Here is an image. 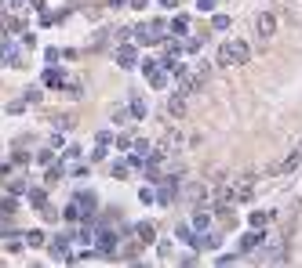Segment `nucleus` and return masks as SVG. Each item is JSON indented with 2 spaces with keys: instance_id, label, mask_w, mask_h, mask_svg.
Instances as JSON below:
<instances>
[{
  "instance_id": "nucleus-12",
  "label": "nucleus",
  "mask_w": 302,
  "mask_h": 268,
  "mask_svg": "<svg viewBox=\"0 0 302 268\" xmlns=\"http://www.w3.org/2000/svg\"><path fill=\"white\" fill-rule=\"evenodd\" d=\"M113 246H117V235L113 232H102L98 235V250H102V254H113Z\"/></svg>"
},
{
  "instance_id": "nucleus-18",
  "label": "nucleus",
  "mask_w": 302,
  "mask_h": 268,
  "mask_svg": "<svg viewBox=\"0 0 302 268\" xmlns=\"http://www.w3.org/2000/svg\"><path fill=\"white\" fill-rule=\"evenodd\" d=\"M186 196H189V199H204V185H189Z\"/></svg>"
},
{
  "instance_id": "nucleus-21",
  "label": "nucleus",
  "mask_w": 302,
  "mask_h": 268,
  "mask_svg": "<svg viewBox=\"0 0 302 268\" xmlns=\"http://www.w3.org/2000/svg\"><path fill=\"white\" fill-rule=\"evenodd\" d=\"M211 26H215V29H226V26H230V19H226V15H215V19H211Z\"/></svg>"
},
{
  "instance_id": "nucleus-17",
  "label": "nucleus",
  "mask_w": 302,
  "mask_h": 268,
  "mask_svg": "<svg viewBox=\"0 0 302 268\" xmlns=\"http://www.w3.org/2000/svg\"><path fill=\"white\" fill-rule=\"evenodd\" d=\"M171 29H175V33H186V29H189V19H182V15H178V19L171 22Z\"/></svg>"
},
{
  "instance_id": "nucleus-23",
  "label": "nucleus",
  "mask_w": 302,
  "mask_h": 268,
  "mask_svg": "<svg viewBox=\"0 0 302 268\" xmlns=\"http://www.w3.org/2000/svg\"><path fill=\"white\" fill-rule=\"evenodd\" d=\"M160 4H164V8H175V4H178V0H160Z\"/></svg>"
},
{
  "instance_id": "nucleus-1",
  "label": "nucleus",
  "mask_w": 302,
  "mask_h": 268,
  "mask_svg": "<svg viewBox=\"0 0 302 268\" xmlns=\"http://www.w3.org/2000/svg\"><path fill=\"white\" fill-rule=\"evenodd\" d=\"M248 44L244 40H226L219 47V55H215V66L219 69H230V66H240V62H248Z\"/></svg>"
},
{
  "instance_id": "nucleus-22",
  "label": "nucleus",
  "mask_w": 302,
  "mask_h": 268,
  "mask_svg": "<svg viewBox=\"0 0 302 268\" xmlns=\"http://www.w3.org/2000/svg\"><path fill=\"white\" fill-rule=\"evenodd\" d=\"M8 228H11V217H8L4 210H0V232H8Z\"/></svg>"
},
{
  "instance_id": "nucleus-14",
  "label": "nucleus",
  "mask_w": 302,
  "mask_h": 268,
  "mask_svg": "<svg viewBox=\"0 0 302 268\" xmlns=\"http://www.w3.org/2000/svg\"><path fill=\"white\" fill-rule=\"evenodd\" d=\"M269 225V210H255L251 214V228H266Z\"/></svg>"
},
{
  "instance_id": "nucleus-2",
  "label": "nucleus",
  "mask_w": 302,
  "mask_h": 268,
  "mask_svg": "<svg viewBox=\"0 0 302 268\" xmlns=\"http://www.w3.org/2000/svg\"><path fill=\"white\" fill-rule=\"evenodd\" d=\"M251 188H255V178H251V174H244V178H237L233 185H226L222 192H219V199H222V203H233V199H248V196H251Z\"/></svg>"
},
{
  "instance_id": "nucleus-20",
  "label": "nucleus",
  "mask_w": 302,
  "mask_h": 268,
  "mask_svg": "<svg viewBox=\"0 0 302 268\" xmlns=\"http://www.w3.org/2000/svg\"><path fill=\"white\" fill-rule=\"evenodd\" d=\"M266 261H273V264H277V261H288V254H284V250H269Z\"/></svg>"
},
{
  "instance_id": "nucleus-9",
  "label": "nucleus",
  "mask_w": 302,
  "mask_h": 268,
  "mask_svg": "<svg viewBox=\"0 0 302 268\" xmlns=\"http://www.w3.org/2000/svg\"><path fill=\"white\" fill-rule=\"evenodd\" d=\"M298 163H302V152H291V156H288V160H284L280 167H273V174H291V170H295Z\"/></svg>"
},
{
  "instance_id": "nucleus-11",
  "label": "nucleus",
  "mask_w": 302,
  "mask_h": 268,
  "mask_svg": "<svg viewBox=\"0 0 302 268\" xmlns=\"http://www.w3.org/2000/svg\"><path fill=\"white\" fill-rule=\"evenodd\" d=\"M211 228V210H197L193 214V232H208Z\"/></svg>"
},
{
  "instance_id": "nucleus-6",
  "label": "nucleus",
  "mask_w": 302,
  "mask_h": 268,
  "mask_svg": "<svg viewBox=\"0 0 302 268\" xmlns=\"http://www.w3.org/2000/svg\"><path fill=\"white\" fill-rule=\"evenodd\" d=\"M168 113H171L175 120H182V116L189 113V105H186V91H175L171 98H168Z\"/></svg>"
},
{
  "instance_id": "nucleus-19",
  "label": "nucleus",
  "mask_w": 302,
  "mask_h": 268,
  "mask_svg": "<svg viewBox=\"0 0 302 268\" xmlns=\"http://www.w3.org/2000/svg\"><path fill=\"white\" fill-rule=\"evenodd\" d=\"M26 243H29V246H44V235H40V232H29Z\"/></svg>"
},
{
  "instance_id": "nucleus-4",
  "label": "nucleus",
  "mask_w": 302,
  "mask_h": 268,
  "mask_svg": "<svg viewBox=\"0 0 302 268\" xmlns=\"http://www.w3.org/2000/svg\"><path fill=\"white\" fill-rule=\"evenodd\" d=\"M255 33H259L262 40H269V37L277 33V15L273 11H262L259 19H255Z\"/></svg>"
},
{
  "instance_id": "nucleus-7",
  "label": "nucleus",
  "mask_w": 302,
  "mask_h": 268,
  "mask_svg": "<svg viewBox=\"0 0 302 268\" xmlns=\"http://www.w3.org/2000/svg\"><path fill=\"white\" fill-rule=\"evenodd\" d=\"M117 66H120V69H135V66H139V51L124 44V47L117 51Z\"/></svg>"
},
{
  "instance_id": "nucleus-8",
  "label": "nucleus",
  "mask_w": 302,
  "mask_h": 268,
  "mask_svg": "<svg viewBox=\"0 0 302 268\" xmlns=\"http://www.w3.org/2000/svg\"><path fill=\"white\" fill-rule=\"evenodd\" d=\"M175 185H178V178H164V181H160V192H157L160 203H171V199H175Z\"/></svg>"
},
{
  "instance_id": "nucleus-13",
  "label": "nucleus",
  "mask_w": 302,
  "mask_h": 268,
  "mask_svg": "<svg viewBox=\"0 0 302 268\" xmlns=\"http://www.w3.org/2000/svg\"><path fill=\"white\" fill-rule=\"evenodd\" d=\"M51 254H55V257H66V254H69V239H66V235L51 239Z\"/></svg>"
},
{
  "instance_id": "nucleus-15",
  "label": "nucleus",
  "mask_w": 302,
  "mask_h": 268,
  "mask_svg": "<svg viewBox=\"0 0 302 268\" xmlns=\"http://www.w3.org/2000/svg\"><path fill=\"white\" fill-rule=\"evenodd\" d=\"M66 217H69V221H80V217H87V214L77 207V203H69V207H66Z\"/></svg>"
},
{
  "instance_id": "nucleus-16",
  "label": "nucleus",
  "mask_w": 302,
  "mask_h": 268,
  "mask_svg": "<svg viewBox=\"0 0 302 268\" xmlns=\"http://www.w3.org/2000/svg\"><path fill=\"white\" fill-rule=\"evenodd\" d=\"M131 116H135V120H142V116H146V105H142L139 98H135V102H131Z\"/></svg>"
},
{
  "instance_id": "nucleus-3",
  "label": "nucleus",
  "mask_w": 302,
  "mask_h": 268,
  "mask_svg": "<svg viewBox=\"0 0 302 268\" xmlns=\"http://www.w3.org/2000/svg\"><path fill=\"white\" fill-rule=\"evenodd\" d=\"M131 37L139 44H160V22H139L131 29Z\"/></svg>"
},
{
  "instance_id": "nucleus-5",
  "label": "nucleus",
  "mask_w": 302,
  "mask_h": 268,
  "mask_svg": "<svg viewBox=\"0 0 302 268\" xmlns=\"http://www.w3.org/2000/svg\"><path fill=\"white\" fill-rule=\"evenodd\" d=\"M259 246H262V228L244 232V235H240V243H237V250H240V254H251V250H259Z\"/></svg>"
},
{
  "instance_id": "nucleus-10",
  "label": "nucleus",
  "mask_w": 302,
  "mask_h": 268,
  "mask_svg": "<svg viewBox=\"0 0 302 268\" xmlns=\"http://www.w3.org/2000/svg\"><path fill=\"white\" fill-rule=\"evenodd\" d=\"M135 235H139L142 243H157V228L149 225V221H142V225H135Z\"/></svg>"
}]
</instances>
